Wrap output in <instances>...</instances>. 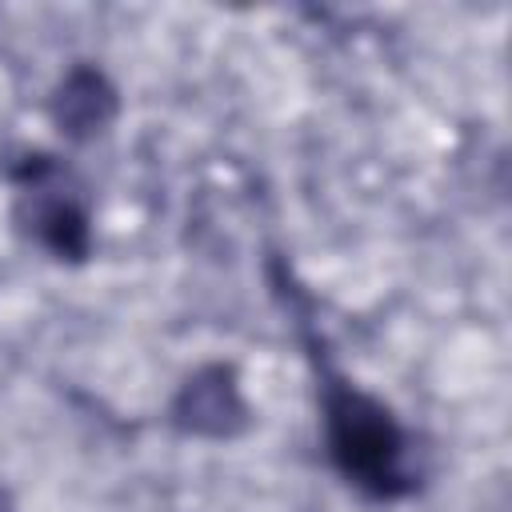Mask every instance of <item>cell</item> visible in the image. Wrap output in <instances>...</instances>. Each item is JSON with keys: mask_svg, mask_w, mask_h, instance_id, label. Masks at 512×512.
<instances>
[{"mask_svg": "<svg viewBox=\"0 0 512 512\" xmlns=\"http://www.w3.org/2000/svg\"><path fill=\"white\" fill-rule=\"evenodd\" d=\"M120 116V92L96 64H72L52 96H48V120L68 144H88L104 136Z\"/></svg>", "mask_w": 512, "mask_h": 512, "instance_id": "obj_4", "label": "cell"}, {"mask_svg": "<svg viewBox=\"0 0 512 512\" xmlns=\"http://www.w3.org/2000/svg\"><path fill=\"white\" fill-rule=\"evenodd\" d=\"M320 420L328 460L344 484L368 500H404L416 492L420 468L412 464V432L380 396L364 392L328 364L320 372Z\"/></svg>", "mask_w": 512, "mask_h": 512, "instance_id": "obj_1", "label": "cell"}, {"mask_svg": "<svg viewBox=\"0 0 512 512\" xmlns=\"http://www.w3.org/2000/svg\"><path fill=\"white\" fill-rule=\"evenodd\" d=\"M12 188V224L24 240L60 264H84L92 256V212L84 188L56 156H20L12 168Z\"/></svg>", "mask_w": 512, "mask_h": 512, "instance_id": "obj_2", "label": "cell"}, {"mask_svg": "<svg viewBox=\"0 0 512 512\" xmlns=\"http://www.w3.org/2000/svg\"><path fill=\"white\" fill-rule=\"evenodd\" d=\"M168 424L180 436L196 440H236L252 424V408L240 392V376L232 364L212 360L184 376L168 404Z\"/></svg>", "mask_w": 512, "mask_h": 512, "instance_id": "obj_3", "label": "cell"}, {"mask_svg": "<svg viewBox=\"0 0 512 512\" xmlns=\"http://www.w3.org/2000/svg\"><path fill=\"white\" fill-rule=\"evenodd\" d=\"M0 512H16V500H12V492L0 484Z\"/></svg>", "mask_w": 512, "mask_h": 512, "instance_id": "obj_5", "label": "cell"}]
</instances>
